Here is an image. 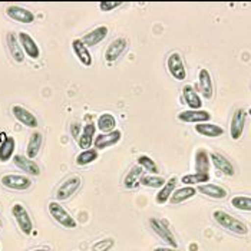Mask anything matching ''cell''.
<instances>
[{
  "label": "cell",
  "mask_w": 251,
  "mask_h": 251,
  "mask_svg": "<svg viewBox=\"0 0 251 251\" xmlns=\"http://www.w3.org/2000/svg\"><path fill=\"white\" fill-rule=\"evenodd\" d=\"M231 205L235 210L240 211H249L251 213V197L246 195H235L231 198Z\"/></svg>",
  "instance_id": "cell-36"
},
{
  "label": "cell",
  "mask_w": 251,
  "mask_h": 251,
  "mask_svg": "<svg viewBox=\"0 0 251 251\" xmlns=\"http://www.w3.org/2000/svg\"><path fill=\"white\" fill-rule=\"evenodd\" d=\"M182 99L188 105L190 109H201L202 106V99L194 89L193 85H185L182 88Z\"/></svg>",
  "instance_id": "cell-24"
},
{
  "label": "cell",
  "mask_w": 251,
  "mask_h": 251,
  "mask_svg": "<svg viewBox=\"0 0 251 251\" xmlns=\"http://www.w3.org/2000/svg\"><path fill=\"white\" fill-rule=\"evenodd\" d=\"M150 227H151V230H152L164 243L168 244V247L178 249V243H176V240H175L174 234H173V231L168 228V226H167L164 221H161V220L152 217V218H150Z\"/></svg>",
  "instance_id": "cell-3"
},
{
  "label": "cell",
  "mask_w": 251,
  "mask_h": 251,
  "mask_svg": "<svg viewBox=\"0 0 251 251\" xmlns=\"http://www.w3.org/2000/svg\"><path fill=\"white\" fill-rule=\"evenodd\" d=\"M6 43H7V49H9L12 58L15 59V62L22 63V62L25 60V53H23V50H22V48H20L18 35H15V33H12V32L7 33V35H6Z\"/></svg>",
  "instance_id": "cell-25"
},
{
  "label": "cell",
  "mask_w": 251,
  "mask_h": 251,
  "mask_svg": "<svg viewBox=\"0 0 251 251\" xmlns=\"http://www.w3.org/2000/svg\"><path fill=\"white\" fill-rule=\"evenodd\" d=\"M97 129L100 131V134H108V132H112L116 129V119L115 116L109 112H105L102 115H99L98 118Z\"/></svg>",
  "instance_id": "cell-31"
},
{
  "label": "cell",
  "mask_w": 251,
  "mask_h": 251,
  "mask_svg": "<svg viewBox=\"0 0 251 251\" xmlns=\"http://www.w3.org/2000/svg\"><path fill=\"white\" fill-rule=\"evenodd\" d=\"M12 114H13V116L19 121L22 125H25L27 128H38L39 126L38 118L33 115L29 109H26L25 106L15 105L12 108Z\"/></svg>",
  "instance_id": "cell-15"
},
{
  "label": "cell",
  "mask_w": 251,
  "mask_h": 251,
  "mask_svg": "<svg viewBox=\"0 0 251 251\" xmlns=\"http://www.w3.org/2000/svg\"><path fill=\"white\" fill-rule=\"evenodd\" d=\"M176 182H178V178H176V176H171V178L164 184V187L159 188V191H158L156 197H155V201H156L158 205H164V204H167V202L170 201L173 193L176 190Z\"/></svg>",
  "instance_id": "cell-22"
},
{
  "label": "cell",
  "mask_w": 251,
  "mask_h": 251,
  "mask_svg": "<svg viewBox=\"0 0 251 251\" xmlns=\"http://www.w3.org/2000/svg\"><path fill=\"white\" fill-rule=\"evenodd\" d=\"M210 161L213 162L214 167L224 175L232 176V175L235 174V168H234L232 162L228 158H226L223 154H220V152H211L210 154Z\"/></svg>",
  "instance_id": "cell-17"
},
{
  "label": "cell",
  "mask_w": 251,
  "mask_h": 251,
  "mask_svg": "<svg viewBox=\"0 0 251 251\" xmlns=\"http://www.w3.org/2000/svg\"><path fill=\"white\" fill-rule=\"evenodd\" d=\"M48 210H49L50 217H53V220L63 228H76V220L65 210V207L60 202L50 201L48 205Z\"/></svg>",
  "instance_id": "cell-2"
},
{
  "label": "cell",
  "mask_w": 251,
  "mask_h": 251,
  "mask_svg": "<svg viewBox=\"0 0 251 251\" xmlns=\"http://www.w3.org/2000/svg\"><path fill=\"white\" fill-rule=\"evenodd\" d=\"M195 132L200 134L201 136H207V138H218L224 134V129L211 122H204V124H197L195 125Z\"/></svg>",
  "instance_id": "cell-26"
},
{
  "label": "cell",
  "mask_w": 251,
  "mask_h": 251,
  "mask_svg": "<svg viewBox=\"0 0 251 251\" xmlns=\"http://www.w3.org/2000/svg\"><path fill=\"white\" fill-rule=\"evenodd\" d=\"M195 173L210 174V152L204 148H198L195 151Z\"/></svg>",
  "instance_id": "cell-23"
},
{
  "label": "cell",
  "mask_w": 251,
  "mask_h": 251,
  "mask_svg": "<svg viewBox=\"0 0 251 251\" xmlns=\"http://www.w3.org/2000/svg\"><path fill=\"white\" fill-rule=\"evenodd\" d=\"M136 161H138V165H139L144 171L150 173L151 175H156L159 173V168H158L156 162H155L151 156H148V155H139Z\"/></svg>",
  "instance_id": "cell-33"
},
{
  "label": "cell",
  "mask_w": 251,
  "mask_h": 251,
  "mask_svg": "<svg viewBox=\"0 0 251 251\" xmlns=\"http://www.w3.org/2000/svg\"><path fill=\"white\" fill-rule=\"evenodd\" d=\"M98 159V151L95 148H89V150H85L82 151L80 154L76 156V165L79 167H85V165H89L92 164L94 161Z\"/></svg>",
  "instance_id": "cell-35"
},
{
  "label": "cell",
  "mask_w": 251,
  "mask_h": 251,
  "mask_svg": "<svg viewBox=\"0 0 251 251\" xmlns=\"http://www.w3.org/2000/svg\"><path fill=\"white\" fill-rule=\"evenodd\" d=\"M71 132H72V136L76 139V138H79V135H80V125L77 124V122H74L72 124V126H71Z\"/></svg>",
  "instance_id": "cell-39"
},
{
  "label": "cell",
  "mask_w": 251,
  "mask_h": 251,
  "mask_svg": "<svg viewBox=\"0 0 251 251\" xmlns=\"http://www.w3.org/2000/svg\"><path fill=\"white\" fill-rule=\"evenodd\" d=\"M167 182V179L165 178H162V176H158V175H142V178H141V181H139V184L141 185H144V187H148V188H162L164 187V184Z\"/></svg>",
  "instance_id": "cell-34"
},
{
  "label": "cell",
  "mask_w": 251,
  "mask_h": 251,
  "mask_svg": "<svg viewBox=\"0 0 251 251\" xmlns=\"http://www.w3.org/2000/svg\"><path fill=\"white\" fill-rule=\"evenodd\" d=\"M198 91L205 99H211L214 95V83L208 69L202 68L198 72Z\"/></svg>",
  "instance_id": "cell-14"
},
{
  "label": "cell",
  "mask_w": 251,
  "mask_h": 251,
  "mask_svg": "<svg viewBox=\"0 0 251 251\" xmlns=\"http://www.w3.org/2000/svg\"><path fill=\"white\" fill-rule=\"evenodd\" d=\"M154 251H179L178 249H173V247H156Z\"/></svg>",
  "instance_id": "cell-40"
},
{
  "label": "cell",
  "mask_w": 251,
  "mask_h": 251,
  "mask_svg": "<svg viewBox=\"0 0 251 251\" xmlns=\"http://www.w3.org/2000/svg\"><path fill=\"white\" fill-rule=\"evenodd\" d=\"M12 159H13V164L19 168L20 171L26 173L27 175H33V176L40 175V167L33 159H29L26 155H15Z\"/></svg>",
  "instance_id": "cell-16"
},
{
  "label": "cell",
  "mask_w": 251,
  "mask_h": 251,
  "mask_svg": "<svg viewBox=\"0 0 251 251\" xmlns=\"http://www.w3.org/2000/svg\"><path fill=\"white\" fill-rule=\"evenodd\" d=\"M6 15L15 22H19V23H25V25H29V23H33L35 22V15L32 10L26 9V7H22L18 4H10L6 7Z\"/></svg>",
  "instance_id": "cell-9"
},
{
  "label": "cell",
  "mask_w": 251,
  "mask_h": 251,
  "mask_svg": "<svg viewBox=\"0 0 251 251\" xmlns=\"http://www.w3.org/2000/svg\"><path fill=\"white\" fill-rule=\"evenodd\" d=\"M42 144H43V135L42 132L35 131L29 141H27V147H26V156L29 159H35L40 152V148H42Z\"/></svg>",
  "instance_id": "cell-27"
},
{
  "label": "cell",
  "mask_w": 251,
  "mask_h": 251,
  "mask_svg": "<svg viewBox=\"0 0 251 251\" xmlns=\"http://www.w3.org/2000/svg\"><path fill=\"white\" fill-rule=\"evenodd\" d=\"M213 218L218 226L237 235H246L249 232V227L241 220L235 218L231 214L226 213L224 210H215L213 213Z\"/></svg>",
  "instance_id": "cell-1"
},
{
  "label": "cell",
  "mask_w": 251,
  "mask_h": 251,
  "mask_svg": "<svg viewBox=\"0 0 251 251\" xmlns=\"http://www.w3.org/2000/svg\"><path fill=\"white\" fill-rule=\"evenodd\" d=\"M114 244H115L114 238H103L92 246V251H109L114 247Z\"/></svg>",
  "instance_id": "cell-37"
},
{
  "label": "cell",
  "mask_w": 251,
  "mask_h": 251,
  "mask_svg": "<svg viewBox=\"0 0 251 251\" xmlns=\"http://www.w3.org/2000/svg\"><path fill=\"white\" fill-rule=\"evenodd\" d=\"M126 48H128V40L125 38H118L112 40L105 50V60L108 63H114L122 56Z\"/></svg>",
  "instance_id": "cell-13"
},
{
  "label": "cell",
  "mask_w": 251,
  "mask_h": 251,
  "mask_svg": "<svg viewBox=\"0 0 251 251\" xmlns=\"http://www.w3.org/2000/svg\"><path fill=\"white\" fill-rule=\"evenodd\" d=\"M72 50H74V53H75V56L77 58V60L83 65V66H86V68H89L91 65H92V55H91V52H89V49L82 43V40L80 39H74L72 40Z\"/></svg>",
  "instance_id": "cell-21"
},
{
  "label": "cell",
  "mask_w": 251,
  "mask_h": 251,
  "mask_svg": "<svg viewBox=\"0 0 251 251\" xmlns=\"http://www.w3.org/2000/svg\"><path fill=\"white\" fill-rule=\"evenodd\" d=\"M80 184H82V179H80L79 175H72L68 179H65L59 185L58 190H56V200H58V202L59 201H65V200L71 198L79 190Z\"/></svg>",
  "instance_id": "cell-6"
},
{
  "label": "cell",
  "mask_w": 251,
  "mask_h": 251,
  "mask_svg": "<svg viewBox=\"0 0 251 251\" xmlns=\"http://www.w3.org/2000/svg\"><path fill=\"white\" fill-rule=\"evenodd\" d=\"M108 33H109L108 26H98L94 30H91L89 33H86L80 40L86 48H91V46H97L98 43H100L108 36Z\"/></svg>",
  "instance_id": "cell-19"
},
{
  "label": "cell",
  "mask_w": 251,
  "mask_h": 251,
  "mask_svg": "<svg viewBox=\"0 0 251 251\" xmlns=\"http://www.w3.org/2000/svg\"><path fill=\"white\" fill-rule=\"evenodd\" d=\"M97 136V125L94 124H88L83 126L80 135L77 138V145L82 151L85 150H89L92 145H94V139Z\"/></svg>",
  "instance_id": "cell-18"
},
{
  "label": "cell",
  "mask_w": 251,
  "mask_h": 251,
  "mask_svg": "<svg viewBox=\"0 0 251 251\" xmlns=\"http://www.w3.org/2000/svg\"><path fill=\"white\" fill-rule=\"evenodd\" d=\"M247 115L251 116V108H250V109H249V111H247Z\"/></svg>",
  "instance_id": "cell-42"
},
{
  "label": "cell",
  "mask_w": 251,
  "mask_h": 251,
  "mask_svg": "<svg viewBox=\"0 0 251 251\" xmlns=\"http://www.w3.org/2000/svg\"><path fill=\"white\" fill-rule=\"evenodd\" d=\"M20 48L25 53V56H29L30 59H39L40 56V48L27 32H19L18 35Z\"/></svg>",
  "instance_id": "cell-10"
},
{
  "label": "cell",
  "mask_w": 251,
  "mask_h": 251,
  "mask_svg": "<svg viewBox=\"0 0 251 251\" xmlns=\"http://www.w3.org/2000/svg\"><path fill=\"white\" fill-rule=\"evenodd\" d=\"M167 68H168V72L171 74V76L176 79V80H184L187 79V69H185V65H184V60L182 56L174 52L168 56L167 60Z\"/></svg>",
  "instance_id": "cell-7"
},
{
  "label": "cell",
  "mask_w": 251,
  "mask_h": 251,
  "mask_svg": "<svg viewBox=\"0 0 251 251\" xmlns=\"http://www.w3.org/2000/svg\"><path fill=\"white\" fill-rule=\"evenodd\" d=\"M211 114L208 111L204 109H188V111H182L178 114V121L184 122V124H204V122H210Z\"/></svg>",
  "instance_id": "cell-11"
},
{
  "label": "cell",
  "mask_w": 251,
  "mask_h": 251,
  "mask_svg": "<svg viewBox=\"0 0 251 251\" xmlns=\"http://www.w3.org/2000/svg\"><path fill=\"white\" fill-rule=\"evenodd\" d=\"M30 251H49L48 249H35V250H30Z\"/></svg>",
  "instance_id": "cell-41"
},
{
  "label": "cell",
  "mask_w": 251,
  "mask_h": 251,
  "mask_svg": "<svg viewBox=\"0 0 251 251\" xmlns=\"http://www.w3.org/2000/svg\"><path fill=\"white\" fill-rule=\"evenodd\" d=\"M0 182L3 187L15 191H26L32 187V179L26 175L19 174H6L0 178Z\"/></svg>",
  "instance_id": "cell-4"
},
{
  "label": "cell",
  "mask_w": 251,
  "mask_h": 251,
  "mask_svg": "<svg viewBox=\"0 0 251 251\" xmlns=\"http://www.w3.org/2000/svg\"><path fill=\"white\" fill-rule=\"evenodd\" d=\"M197 193L202 194L208 198H213V200H224L228 193L224 187L218 185V184H202V185H198L197 187Z\"/></svg>",
  "instance_id": "cell-20"
},
{
  "label": "cell",
  "mask_w": 251,
  "mask_h": 251,
  "mask_svg": "<svg viewBox=\"0 0 251 251\" xmlns=\"http://www.w3.org/2000/svg\"><path fill=\"white\" fill-rule=\"evenodd\" d=\"M119 6H122V1H100L99 3V9L102 12H111Z\"/></svg>",
  "instance_id": "cell-38"
},
{
  "label": "cell",
  "mask_w": 251,
  "mask_h": 251,
  "mask_svg": "<svg viewBox=\"0 0 251 251\" xmlns=\"http://www.w3.org/2000/svg\"><path fill=\"white\" fill-rule=\"evenodd\" d=\"M246 119H247V111L243 108H238L234 114H232L231 122H230V136L234 141H238L243 132H244V126H246Z\"/></svg>",
  "instance_id": "cell-8"
},
{
  "label": "cell",
  "mask_w": 251,
  "mask_h": 251,
  "mask_svg": "<svg viewBox=\"0 0 251 251\" xmlns=\"http://www.w3.org/2000/svg\"><path fill=\"white\" fill-rule=\"evenodd\" d=\"M16 139L13 136H6L0 144V162H7L15 156Z\"/></svg>",
  "instance_id": "cell-28"
},
{
  "label": "cell",
  "mask_w": 251,
  "mask_h": 251,
  "mask_svg": "<svg viewBox=\"0 0 251 251\" xmlns=\"http://www.w3.org/2000/svg\"><path fill=\"white\" fill-rule=\"evenodd\" d=\"M195 194H197V188H195V187H185V185H184L182 188H178V190H175L174 193H173L171 198H170V202H171L173 205L182 204V202H185L187 200L195 197Z\"/></svg>",
  "instance_id": "cell-30"
},
{
  "label": "cell",
  "mask_w": 251,
  "mask_h": 251,
  "mask_svg": "<svg viewBox=\"0 0 251 251\" xmlns=\"http://www.w3.org/2000/svg\"><path fill=\"white\" fill-rule=\"evenodd\" d=\"M121 139H122V132L119 129H115L108 134H99L94 139V148L97 151H102V150H106V148L116 145Z\"/></svg>",
  "instance_id": "cell-12"
},
{
  "label": "cell",
  "mask_w": 251,
  "mask_h": 251,
  "mask_svg": "<svg viewBox=\"0 0 251 251\" xmlns=\"http://www.w3.org/2000/svg\"><path fill=\"white\" fill-rule=\"evenodd\" d=\"M208 181H210V174H200V173L187 174L181 178V182H182L185 187L202 185V184H207Z\"/></svg>",
  "instance_id": "cell-32"
},
{
  "label": "cell",
  "mask_w": 251,
  "mask_h": 251,
  "mask_svg": "<svg viewBox=\"0 0 251 251\" xmlns=\"http://www.w3.org/2000/svg\"><path fill=\"white\" fill-rule=\"evenodd\" d=\"M144 174H145V171L139 165L132 167L128 171V174L125 175V178H124V187L126 190H134V188H136L139 185V181H141V178H142Z\"/></svg>",
  "instance_id": "cell-29"
},
{
  "label": "cell",
  "mask_w": 251,
  "mask_h": 251,
  "mask_svg": "<svg viewBox=\"0 0 251 251\" xmlns=\"http://www.w3.org/2000/svg\"><path fill=\"white\" fill-rule=\"evenodd\" d=\"M12 215L15 217L18 226H19L20 231L26 235H29L30 232L33 231V221L30 218V214L29 211L25 208V205L22 204H15L12 207Z\"/></svg>",
  "instance_id": "cell-5"
}]
</instances>
